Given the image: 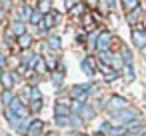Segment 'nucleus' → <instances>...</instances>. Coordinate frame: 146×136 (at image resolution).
<instances>
[{
  "label": "nucleus",
  "instance_id": "b1692460",
  "mask_svg": "<svg viewBox=\"0 0 146 136\" xmlns=\"http://www.w3.org/2000/svg\"><path fill=\"white\" fill-rule=\"evenodd\" d=\"M122 58H124L126 66H128V64H132V52H130L128 48H124V50H122Z\"/></svg>",
  "mask_w": 146,
  "mask_h": 136
},
{
  "label": "nucleus",
  "instance_id": "393cba45",
  "mask_svg": "<svg viewBox=\"0 0 146 136\" xmlns=\"http://www.w3.org/2000/svg\"><path fill=\"white\" fill-rule=\"evenodd\" d=\"M30 98L32 100H42V94H40V90L36 88V86H32V90H30ZM30 100V102H32Z\"/></svg>",
  "mask_w": 146,
  "mask_h": 136
},
{
  "label": "nucleus",
  "instance_id": "72a5a7b5",
  "mask_svg": "<svg viewBox=\"0 0 146 136\" xmlns=\"http://www.w3.org/2000/svg\"><path fill=\"white\" fill-rule=\"evenodd\" d=\"M106 8L108 10H114L116 8V0H106Z\"/></svg>",
  "mask_w": 146,
  "mask_h": 136
},
{
  "label": "nucleus",
  "instance_id": "dca6fc26",
  "mask_svg": "<svg viewBox=\"0 0 146 136\" xmlns=\"http://www.w3.org/2000/svg\"><path fill=\"white\" fill-rule=\"evenodd\" d=\"M20 16H22V20H26V18H32V16H34V10L30 8V4H22V6H20Z\"/></svg>",
  "mask_w": 146,
  "mask_h": 136
},
{
  "label": "nucleus",
  "instance_id": "c9c22d12",
  "mask_svg": "<svg viewBox=\"0 0 146 136\" xmlns=\"http://www.w3.org/2000/svg\"><path fill=\"white\" fill-rule=\"evenodd\" d=\"M70 12H72L74 16H76V14H82V6H72V10H70Z\"/></svg>",
  "mask_w": 146,
  "mask_h": 136
},
{
  "label": "nucleus",
  "instance_id": "58836bf2",
  "mask_svg": "<svg viewBox=\"0 0 146 136\" xmlns=\"http://www.w3.org/2000/svg\"><path fill=\"white\" fill-rule=\"evenodd\" d=\"M68 136H80V134H78V132H70Z\"/></svg>",
  "mask_w": 146,
  "mask_h": 136
},
{
  "label": "nucleus",
  "instance_id": "4468645a",
  "mask_svg": "<svg viewBox=\"0 0 146 136\" xmlns=\"http://www.w3.org/2000/svg\"><path fill=\"white\" fill-rule=\"evenodd\" d=\"M16 42H18V48L26 50V48H28V46L32 44V36H30V34H24V36H20V38H18Z\"/></svg>",
  "mask_w": 146,
  "mask_h": 136
},
{
  "label": "nucleus",
  "instance_id": "6ab92c4d",
  "mask_svg": "<svg viewBox=\"0 0 146 136\" xmlns=\"http://www.w3.org/2000/svg\"><path fill=\"white\" fill-rule=\"evenodd\" d=\"M82 116H84V120H92V118L96 116V110L90 108V106H84V108H82Z\"/></svg>",
  "mask_w": 146,
  "mask_h": 136
},
{
  "label": "nucleus",
  "instance_id": "c85d7f7f",
  "mask_svg": "<svg viewBox=\"0 0 146 136\" xmlns=\"http://www.w3.org/2000/svg\"><path fill=\"white\" fill-rule=\"evenodd\" d=\"M30 90H32L30 86H24V90H22V100H24V102H30V100H32V98H30Z\"/></svg>",
  "mask_w": 146,
  "mask_h": 136
},
{
  "label": "nucleus",
  "instance_id": "f704fd0d",
  "mask_svg": "<svg viewBox=\"0 0 146 136\" xmlns=\"http://www.w3.org/2000/svg\"><path fill=\"white\" fill-rule=\"evenodd\" d=\"M4 66H6V56H4L2 52H0V70H2Z\"/></svg>",
  "mask_w": 146,
  "mask_h": 136
},
{
  "label": "nucleus",
  "instance_id": "f3484780",
  "mask_svg": "<svg viewBox=\"0 0 146 136\" xmlns=\"http://www.w3.org/2000/svg\"><path fill=\"white\" fill-rule=\"evenodd\" d=\"M14 98H16V96L12 94V90H4V94H2V102H4V106H6V108L14 102Z\"/></svg>",
  "mask_w": 146,
  "mask_h": 136
},
{
  "label": "nucleus",
  "instance_id": "9d476101",
  "mask_svg": "<svg viewBox=\"0 0 146 136\" xmlns=\"http://www.w3.org/2000/svg\"><path fill=\"white\" fill-rule=\"evenodd\" d=\"M4 116H6V120L10 122V126H14L16 130H20V126H22V124H20V118H18L10 108H6V110H4Z\"/></svg>",
  "mask_w": 146,
  "mask_h": 136
},
{
  "label": "nucleus",
  "instance_id": "2eb2a0df",
  "mask_svg": "<svg viewBox=\"0 0 146 136\" xmlns=\"http://www.w3.org/2000/svg\"><path fill=\"white\" fill-rule=\"evenodd\" d=\"M122 8L126 12H134L138 8V0H122Z\"/></svg>",
  "mask_w": 146,
  "mask_h": 136
},
{
  "label": "nucleus",
  "instance_id": "423d86ee",
  "mask_svg": "<svg viewBox=\"0 0 146 136\" xmlns=\"http://www.w3.org/2000/svg\"><path fill=\"white\" fill-rule=\"evenodd\" d=\"M110 42H112V34L110 32H102L100 38H98V44H96V50L102 54V52H108L110 48Z\"/></svg>",
  "mask_w": 146,
  "mask_h": 136
},
{
  "label": "nucleus",
  "instance_id": "0eeeda50",
  "mask_svg": "<svg viewBox=\"0 0 146 136\" xmlns=\"http://www.w3.org/2000/svg\"><path fill=\"white\" fill-rule=\"evenodd\" d=\"M132 42H134V46L136 48H146V32L144 30H140V28H134L132 30Z\"/></svg>",
  "mask_w": 146,
  "mask_h": 136
},
{
  "label": "nucleus",
  "instance_id": "4be33fe9",
  "mask_svg": "<svg viewBox=\"0 0 146 136\" xmlns=\"http://www.w3.org/2000/svg\"><path fill=\"white\" fill-rule=\"evenodd\" d=\"M122 60H124L122 56H114V58H112V68H114V70H120V68L124 66V64H122Z\"/></svg>",
  "mask_w": 146,
  "mask_h": 136
},
{
  "label": "nucleus",
  "instance_id": "39448f33",
  "mask_svg": "<svg viewBox=\"0 0 146 136\" xmlns=\"http://www.w3.org/2000/svg\"><path fill=\"white\" fill-rule=\"evenodd\" d=\"M8 108H10V110H12V112H14L20 120H22V118H26V116L30 114V112H28V108H26V106L22 104V100H18V98H14V102H12Z\"/></svg>",
  "mask_w": 146,
  "mask_h": 136
},
{
  "label": "nucleus",
  "instance_id": "20e7f679",
  "mask_svg": "<svg viewBox=\"0 0 146 136\" xmlns=\"http://www.w3.org/2000/svg\"><path fill=\"white\" fill-rule=\"evenodd\" d=\"M88 90H90V84H76V86L70 88V96L74 100H84L86 94H88Z\"/></svg>",
  "mask_w": 146,
  "mask_h": 136
},
{
  "label": "nucleus",
  "instance_id": "7c9ffc66",
  "mask_svg": "<svg viewBox=\"0 0 146 136\" xmlns=\"http://www.w3.org/2000/svg\"><path fill=\"white\" fill-rule=\"evenodd\" d=\"M30 22H32V24H38V26H40V22H42V12H34V16L30 18Z\"/></svg>",
  "mask_w": 146,
  "mask_h": 136
},
{
  "label": "nucleus",
  "instance_id": "f03ea898",
  "mask_svg": "<svg viewBox=\"0 0 146 136\" xmlns=\"http://www.w3.org/2000/svg\"><path fill=\"white\" fill-rule=\"evenodd\" d=\"M106 108H108V110H112V112L116 114V112H122V110H126V108H128V102H126V98H122V96L114 94V96H110V98H108V102H106Z\"/></svg>",
  "mask_w": 146,
  "mask_h": 136
},
{
  "label": "nucleus",
  "instance_id": "bb28decb",
  "mask_svg": "<svg viewBox=\"0 0 146 136\" xmlns=\"http://www.w3.org/2000/svg\"><path fill=\"white\" fill-rule=\"evenodd\" d=\"M36 72H38V74H44V72H46V62H44L42 58H40L38 64H36Z\"/></svg>",
  "mask_w": 146,
  "mask_h": 136
},
{
  "label": "nucleus",
  "instance_id": "2f4dec72",
  "mask_svg": "<svg viewBox=\"0 0 146 136\" xmlns=\"http://www.w3.org/2000/svg\"><path fill=\"white\" fill-rule=\"evenodd\" d=\"M56 124H58V126H66V124H68V118H66V116H56Z\"/></svg>",
  "mask_w": 146,
  "mask_h": 136
},
{
  "label": "nucleus",
  "instance_id": "79ce46f5",
  "mask_svg": "<svg viewBox=\"0 0 146 136\" xmlns=\"http://www.w3.org/2000/svg\"><path fill=\"white\" fill-rule=\"evenodd\" d=\"M144 136H146V134H144Z\"/></svg>",
  "mask_w": 146,
  "mask_h": 136
},
{
  "label": "nucleus",
  "instance_id": "6e6552de",
  "mask_svg": "<svg viewBox=\"0 0 146 136\" xmlns=\"http://www.w3.org/2000/svg\"><path fill=\"white\" fill-rule=\"evenodd\" d=\"M14 74L12 72H0V84L4 86V90H10L12 86H14Z\"/></svg>",
  "mask_w": 146,
  "mask_h": 136
},
{
  "label": "nucleus",
  "instance_id": "4c0bfd02",
  "mask_svg": "<svg viewBox=\"0 0 146 136\" xmlns=\"http://www.w3.org/2000/svg\"><path fill=\"white\" fill-rule=\"evenodd\" d=\"M44 136H58V134H56V132H46Z\"/></svg>",
  "mask_w": 146,
  "mask_h": 136
},
{
  "label": "nucleus",
  "instance_id": "5701e85b",
  "mask_svg": "<svg viewBox=\"0 0 146 136\" xmlns=\"http://www.w3.org/2000/svg\"><path fill=\"white\" fill-rule=\"evenodd\" d=\"M50 10V0H40V6H38V12H48Z\"/></svg>",
  "mask_w": 146,
  "mask_h": 136
},
{
  "label": "nucleus",
  "instance_id": "412c9836",
  "mask_svg": "<svg viewBox=\"0 0 146 136\" xmlns=\"http://www.w3.org/2000/svg\"><path fill=\"white\" fill-rule=\"evenodd\" d=\"M112 58H114L112 52H102V54H100V60H102V64H106V66L112 62Z\"/></svg>",
  "mask_w": 146,
  "mask_h": 136
},
{
  "label": "nucleus",
  "instance_id": "e433bc0d",
  "mask_svg": "<svg viewBox=\"0 0 146 136\" xmlns=\"http://www.w3.org/2000/svg\"><path fill=\"white\" fill-rule=\"evenodd\" d=\"M84 2L90 4V6H96V4H98V0H84Z\"/></svg>",
  "mask_w": 146,
  "mask_h": 136
},
{
  "label": "nucleus",
  "instance_id": "9b49d317",
  "mask_svg": "<svg viewBox=\"0 0 146 136\" xmlns=\"http://www.w3.org/2000/svg\"><path fill=\"white\" fill-rule=\"evenodd\" d=\"M42 128H44V122H42V120H32L30 126H28V132H26V134H28V136H36Z\"/></svg>",
  "mask_w": 146,
  "mask_h": 136
},
{
  "label": "nucleus",
  "instance_id": "1a4fd4ad",
  "mask_svg": "<svg viewBox=\"0 0 146 136\" xmlns=\"http://www.w3.org/2000/svg\"><path fill=\"white\" fill-rule=\"evenodd\" d=\"M10 34H14L16 38L24 36V34H26V26H24V22H12V24H10Z\"/></svg>",
  "mask_w": 146,
  "mask_h": 136
},
{
  "label": "nucleus",
  "instance_id": "a211bd4d",
  "mask_svg": "<svg viewBox=\"0 0 146 136\" xmlns=\"http://www.w3.org/2000/svg\"><path fill=\"white\" fill-rule=\"evenodd\" d=\"M46 42H48V46H50L52 50H60V44H62V42H60V38H58V36H48V40H46Z\"/></svg>",
  "mask_w": 146,
  "mask_h": 136
},
{
  "label": "nucleus",
  "instance_id": "473e14b6",
  "mask_svg": "<svg viewBox=\"0 0 146 136\" xmlns=\"http://www.w3.org/2000/svg\"><path fill=\"white\" fill-rule=\"evenodd\" d=\"M140 10H142V8H140V6H138V8H136V10H134V12H130V16H128V20H130V22H136V20H138V18H136V14H138V12H140Z\"/></svg>",
  "mask_w": 146,
  "mask_h": 136
},
{
  "label": "nucleus",
  "instance_id": "7ed1b4c3",
  "mask_svg": "<svg viewBox=\"0 0 146 136\" xmlns=\"http://www.w3.org/2000/svg\"><path fill=\"white\" fill-rule=\"evenodd\" d=\"M80 66H82V70H84L88 76H94V74H96V70L100 68V66H98V60H96L94 56H86V58L82 60V64H80Z\"/></svg>",
  "mask_w": 146,
  "mask_h": 136
},
{
  "label": "nucleus",
  "instance_id": "ddd939ff",
  "mask_svg": "<svg viewBox=\"0 0 146 136\" xmlns=\"http://www.w3.org/2000/svg\"><path fill=\"white\" fill-rule=\"evenodd\" d=\"M56 116H72V110L68 108V106H64L62 102H56Z\"/></svg>",
  "mask_w": 146,
  "mask_h": 136
},
{
  "label": "nucleus",
  "instance_id": "f257e3e1",
  "mask_svg": "<svg viewBox=\"0 0 146 136\" xmlns=\"http://www.w3.org/2000/svg\"><path fill=\"white\" fill-rule=\"evenodd\" d=\"M136 118H138V112L132 110V108H126V110H122V112H116V114L112 116V122H114V124H122V126H126V124L134 122Z\"/></svg>",
  "mask_w": 146,
  "mask_h": 136
},
{
  "label": "nucleus",
  "instance_id": "a878e982",
  "mask_svg": "<svg viewBox=\"0 0 146 136\" xmlns=\"http://www.w3.org/2000/svg\"><path fill=\"white\" fill-rule=\"evenodd\" d=\"M70 122H72V124H74L76 128H80V126L84 124V120H82L80 116H76V114H72V116H70Z\"/></svg>",
  "mask_w": 146,
  "mask_h": 136
},
{
  "label": "nucleus",
  "instance_id": "ea45409f",
  "mask_svg": "<svg viewBox=\"0 0 146 136\" xmlns=\"http://www.w3.org/2000/svg\"><path fill=\"white\" fill-rule=\"evenodd\" d=\"M94 136H104V132H98V134H94Z\"/></svg>",
  "mask_w": 146,
  "mask_h": 136
},
{
  "label": "nucleus",
  "instance_id": "f8f14e48",
  "mask_svg": "<svg viewBox=\"0 0 146 136\" xmlns=\"http://www.w3.org/2000/svg\"><path fill=\"white\" fill-rule=\"evenodd\" d=\"M54 24H56V14H46L44 20L40 22V28H42V30H44V28L48 30V28H52Z\"/></svg>",
  "mask_w": 146,
  "mask_h": 136
},
{
  "label": "nucleus",
  "instance_id": "c756f323",
  "mask_svg": "<svg viewBox=\"0 0 146 136\" xmlns=\"http://www.w3.org/2000/svg\"><path fill=\"white\" fill-rule=\"evenodd\" d=\"M40 108H42V100H32V102H30V110H32V112H38Z\"/></svg>",
  "mask_w": 146,
  "mask_h": 136
},
{
  "label": "nucleus",
  "instance_id": "cd10ccee",
  "mask_svg": "<svg viewBox=\"0 0 146 136\" xmlns=\"http://www.w3.org/2000/svg\"><path fill=\"white\" fill-rule=\"evenodd\" d=\"M62 78H64V72H62V70H58V72H54V74H52L54 84H60V82H62Z\"/></svg>",
  "mask_w": 146,
  "mask_h": 136
},
{
  "label": "nucleus",
  "instance_id": "a19ab883",
  "mask_svg": "<svg viewBox=\"0 0 146 136\" xmlns=\"http://www.w3.org/2000/svg\"><path fill=\"white\" fill-rule=\"evenodd\" d=\"M142 54H144V56H146V48H142Z\"/></svg>",
  "mask_w": 146,
  "mask_h": 136
},
{
  "label": "nucleus",
  "instance_id": "aec40b11",
  "mask_svg": "<svg viewBox=\"0 0 146 136\" xmlns=\"http://www.w3.org/2000/svg\"><path fill=\"white\" fill-rule=\"evenodd\" d=\"M100 34H102V32H98V30L90 32V34H88V44H90V46H96V44H98V38H100Z\"/></svg>",
  "mask_w": 146,
  "mask_h": 136
}]
</instances>
